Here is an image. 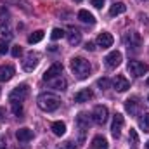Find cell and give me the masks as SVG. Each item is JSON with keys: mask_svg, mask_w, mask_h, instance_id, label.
<instances>
[{"mask_svg": "<svg viewBox=\"0 0 149 149\" xmlns=\"http://www.w3.org/2000/svg\"><path fill=\"white\" fill-rule=\"evenodd\" d=\"M97 45L99 47H102V49H108V47H111L113 45V37L111 33H101L99 37H97Z\"/></svg>", "mask_w": 149, "mask_h": 149, "instance_id": "obj_15", "label": "cell"}, {"mask_svg": "<svg viewBox=\"0 0 149 149\" xmlns=\"http://www.w3.org/2000/svg\"><path fill=\"white\" fill-rule=\"evenodd\" d=\"M50 128H52L54 135L61 137V135H64V132H66V123H64V121H54V123L50 125Z\"/></svg>", "mask_w": 149, "mask_h": 149, "instance_id": "obj_19", "label": "cell"}, {"mask_svg": "<svg viewBox=\"0 0 149 149\" xmlns=\"http://www.w3.org/2000/svg\"><path fill=\"white\" fill-rule=\"evenodd\" d=\"M127 43H128V49H137L141 45V37L137 33H130L127 37Z\"/></svg>", "mask_w": 149, "mask_h": 149, "instance_id": "obj_21", "label": "cell"}, {"mask_svg": "<svg viewBox=\"0 0 149 149\" xmlns=\"http://www.w3.org/2000/svg\"><path fill=\"white\" fill-rule=\"evenodd\" d=\"M16 139L19 142H28V141L33 139V130H30V128H19L16 132Z\"/></svg>", "mask_w": 149, "mask_h": 149, "instance_id": "obj_14", "label": "cell"}, {"mask_svg": "<svg viewBox=\"0 0 149 149\" xmlns=\"http://www.w3.org/2000/svg\"><path fill=\"white\" fill-rule=\"evenodd\" d=\"M85 49H87V50H90V52H94V50H95V45H94L92 42H88V43L85 45Z\"/></svg>", "mask_w": 149, "mask_h": 149, "instance_id": "obj_35", "label": "cell"}, {"mask_svg": "<svg viewBox=\"0 0 149 149\" xmlns=\"http://www.w3.org/2000/svg\"><path fill=\"white\" fill-rule=\"evenodd\" d=\"M28 94H30V87L26 85V83H21V85H17L16 88H12V92L9 94V102L12 104V102H23L26 97H28Z\"/></svg>", "mask_w": 149, "mask_h": 149, "instance_id": "obj_3", "label": "cell"}, {"mask_svg": "<svg viewBox=\"0 0 149 149\" xmlns=\"http://www.w3.org/2000/svg\"><path fill=\"white\" fill-rule=\"evenodd\" d=\"M148 64H144L141 61H128V71L134 76H142V74L148 73Z\"/></svg>", "mask_w": 149, "mask_h": 149, "instance_id": "obj_5", "label": "cell"}, {"mask_svg": "<svg viewBox=\"0 0 149 149\" xmlns=\"http://www.w3.org/2000/svg\"><path fill=\"white\" fill-rule=\"evenodd\" d=\"M0 149H5V146H0Z\"/></svg>", "mask_w": 149, "mask_h": 149, "instance_id": "obj_38", "label": "cell"}, {"mask_svg": "<svg viewBox=\"0 0 149 149\" xmlns=\"http://www.w3.org/2000/svg\"><path fill=\"white\" fill-rule=\"evenodd\" d=\"M68 42H70V45H78L81 42V33L78 30H71L68 33Z\"/></svg>", "mask_w": 149, "mask_h": 149, "instance_id": "obj_22", "label": "cell"}, {"mask_svg": "<svg viewBox=\"0 0 149 149\" xmlns=\"http://www.w3.org/2000/svg\"><path fill=\"white\" fill-rule=\"evenodd\" d=\"M139 125H141V128H142L144 132H149V113H146V114L139 120Z\"/></svg>", "mask_w": 149, "mask_h": 149, "instance_id": "obj_25", "label": "cell"}, {"mask_svg": "<svg viewBox=\"0 0 149 149\" xmlns=\"http://www.w3.org/2000/svg\"><path fill=\"white\" fill-rule=\"evenodd\" d=\"M0 33H2V35H3V37H10V35H12V33H10V30H9V26H7V24H0Z\"/></svg>", "mask_w": 149, "mask_h": 149, "instance_id": "obj_31", "label": "cell"}, {"mask_svg": "<svg viewBox=\"0 0 149 149\" xmlns=\"http://www.w3.org/2000/svg\"><path fill=\"white\" fill-rule=\"evenodd\" d=\"M106 66L108 68H116V66H120L121 64V52H118V50H113L109 52L108 56H106Z\"/></svg>", "mask_w": 149, "mask_h": 149, "instance_id": "obj_10", "label": "cell"}, {"mask_svg": "<svg viewBox=\"0 0 149 149\" xmlns=\"http://www.w3.org/2000/svg\"><path fill=\"white\" fill-rule=\"evenodd\" d=\"M49 85H50L52 88H56V90H66V87H68V81H66L64 78L57 76V78H52V80H49Z\"/></svg>", "mask_w": 149, "mask_h": 149, "instance_id": "obj_17", "label": "cell"}, {"mask_svg": "<svg viewBox=\"0 0 149 149\" xmlns=\"http://www.w3.org/2000/svg\"><path fill=\"white\" fill-rule=\"evenodd\" d=\"M42 38H43V31H42V30H37V31H33V33L28 37V42H30V43H38Z\"/></svg>", "mask_w": 149, "mask_h": 149, "instance_id": "obj_24", "label": "cell"}, {"mask_svg": "<svg viewBox=\"0 0 149 149\" xmlns=\"http://www.w3.org/2000/svg\"><path fill=\"white\" fill-rule=\"evenodd\" d=\"M74 2H81V0H74Z\"/></svg>", "mask_w": 149, "mask_h": 149, "instance_id": "obj_39", "label": "cell"}, {"mask_svg": "<svg viewBox=\"0 0 149 149\" xmlns=\"http://www.w3.org/2000/svg\"><path fill=\"white\" fill-rule=\"evenodd\" d=\"M148 85H149V78H148Z\"/></svg>", "mask_w": 149, "mask_h": 149, "instance_id": "obj_40", "label": "cell"}, {"mask_svg": "<svg viewBox=\"0 0 149 149\" xmlns=\"http://www.w3.org/2000/svg\"><path fill=\"white\" fill-rule=\"evenodd\" d=\"M123 123H125V120H123V114L116 113V114H114V118H113V125H111V134H113V137H116V139H118V137L121 135Z\"/></svg>", "mask_w": 149, "mask_h": 149, "instance_id": "obj_6", "label": "cell"}, {"mask_svg": "<svg viewBox=\"0 0 149 149\" xmlns=\"http://www.w3.org/2000/svg\"><path fill=\"white\" fill-rule=\"evenodd\" d=\"M63 37H64V30H61V28H54L52 33H50L52 40H59V38H63Z\"/></svg>", "mask_w": 149, "mask_h": 149, "instance_id": "obj_26", "label": "cell"}, {"mask_svg": "<svg viewBox=\"0 0 149 149\" xmlns=\"http://www.w3.org/2000/svg\"><path fill=\"white\" fill-rule=\"evenodd\" d=\"M76 125H78V128H80L81 132L88 130V127H90V116H88L87 113H80V114L76 116Z\"/></svg>", "mask_w": 149, "mask_h": 149, "instance_id": "obj_11", "label": "cell"}, {"mask_svg": "<svg viewBox=\"0 0 149 149\" xmlns=\"http://www.w3.org/2000/svg\"><path fill=\"white\" fill-rule=\"evenodd\" d=\"M90 149H108V141H106L102 135H95V137L92 139Z\"/></svg>", "mask_w": 149, "mask_h": 149, "instance_id": "obj_18", "label": "cell"}, {"mask_svg": "<svg viewBox=\"0 0 149 149\" xmlns=\"http://www.w3.org/2000/svg\"><path fill=\"white\" fill-rule=\"evenodd\" d=\"M92 97H94V92L90 88H83V90H80V92L74 94V102H87Z\"/></svg>", "mask_w": 149, "mask_h": 149, "instance_id": "obj_13", "label": "cell"}, {"mask_svg": "<svg viewBox=\"0 0 149 149\" xmlns=\"http://www.w3.org/2000/svg\"><path fill=\"white\" fill-rule=\"evenodd\" d=\"M78 19L83 21V23H88V24H94V23H95V17H94L88 10H80V12H78Z\"/></svg>", "mask_w": 149, "mask_h": 149, "instance_id": "obj_23", "label": "cell"}, {"mask_svg": "<svg viewBox=\"0 0 149 149\" xmlns=\"http://www.w3.org/2000/svg\"><path fill=\"white\" fill-rule=\"evenodd\" d=\"M127 10V5L123 3V2H114L111 5V9H109V16H120V14H123Z\"/></svg>", "mask_w": 149, "mask_h": 149, "instance_id": "obj_20", "label": "cell"}, {"mask_svg": "<svg viewBox=\"0 0 149 149\" xmlns=\"http://www.w3.org/2000/svg\"><path fill=\"white\" fill-rule=\"evenodd\" d=\"M14 66H10V64H3V66H0V81H9L12 76H14Z\"/></svg>", "mask_w": 149, "mask_h": 149, "instance_id": "obj_12", "label": "cell"}, {"mask_svg": "<svg viewBox=\"0 0 149 149\" xmlns=\"http://www.w3.org/2000/svg\"><path fill=\"white\" fill-rule=\"evenodd\" d=\"M108 108L106 106H95L94 108V111H92V120L95 121V123H99V125H104L106 121H108Z\"/></svg>", "mask_w": 149, "mask_h": 149, "instance_id": "obj_4", "label": "cell"}, {"mask_svg": "<svg viewBox=\"0 0 149 149\" xmlns=\"http://www.w3.org/2000/svg\"><path fill=\"white\" fill-rule=\"evenodd\" d=\"M148 99H149V97H148Z\"/></svg>", "mask_w": 149, "mask_h": 149, "instance_id": "obj_41", "label": "cell"}, {"mask_svg": "<svg viewBox=\"0 0 149 149\" xmlns=\"http://www.w3.org/2000/svg\"><path fill=\"white\" fill-rule=\"evenodd\" d=\"M10 52H12V56H14V57H19V56H21V54H23V49H21V47H19V45H14V47H12V50H10Z\"/></svg>", "mask_w": 149, "mask_h": 149, "instance_id": "obj_32", "label": "cell"}, {"mask_svg": "<svg viewBox=\"0 0 149 149\" xmlns=\"http://www.w3.org/2000/svg\"><path fill=\"white\" fill-rule=\"evenodd\" d=\"M146 149H149V141H148V144H146Z\"/></svg>", "mask_w": 149, "mask_h": 149, "instance_id": "obj_37", "label": "cell"}, {"mask_svg": "<svg viewBox=\"0 0 149 149\" xmlns=\"http://www.w3.org/2000/svg\"><path fill=\"white\" fill-rule=\"evenodd\" d=\"M97 85H99L101 88H109V87H111V81H109L108 78H99V80H97Z\"/></svg>", "mask_w": 149, "mask_h": 149, "instance_id": "obj_29", "label": "cell"}, {"mask_svg": "<svg viewBox=\"0 0 149 149\" xmlns=\"http://www.w3.org/2000/svg\"><path fill=\"white\" fill-rule=\"evenodd\" d=\"M63 74V64H59V63H54L45 73H43V80L45 81H49V80H52V78H57V76H61Z\"/></svg>", "mask_w": 149, "mask_h": 149, "instance_id": "obj_8", "label": "cell"}, {"mask_svg": "<svg viewBox=\"0 0 149 149\" xmlns=\"http://www.w3.org/2000/svg\"><path fill=\"white\" fill-rule=\"evenodd\" d=\"M90 63L87 61V59H83V57H74L71 59V71L74 73L76 78H80V80H85L88 74H90Z\"/></svg>", "mask_w": 149, "mask_h": 149, "instance_id": "obj_2", "label": "cell"}, {"mask_svg": "<svg viewBox=\"0 0 149 149\" xmlns=\"http://www.w3.org/2000/svg\"><path fill=\"white\" fill-rule=\"evenodd\" d=\"M38 102V108L43 109V111L50 113V111H56L59 106H61V99L56 95V94H50V92H43L40 94L37 99Z\"/></svg>", "mask_w": 149, "mask_h": 149, "instance_id": "obj_1", "label": "cell"}, {"mask_svg": "<svg viewBox=\"0 0 149 149\" xmlns=\"http://www.w3.org/2000/svg\"><path fill=\"white\" fill-rule=\"evenodd\" d=\"M130 141H132V144L135 146V144H139V135H137V132L134 130V128H130Z\"/></svg>", "mask_w": 149, "mask_h": 149, "instance_id": "obj_30", "label": "cell"}, {"mask_svg": "<svg viewBox=\"0 0 149 149\" xmlns=\"http://www.w3.org/2000/svg\"><path fill=\"white\" fill-rule=\"evenodd\" d=\"M3 116H5V109L0 108V121H3Z\"/></svg>", "mask_w": 149, "mask_h": 149, "instance_id": "obj_36", "label": "cell"}, {"mask_svg": "<svg viewBox=\"0 0 149 149\" xmlns=\"http://www.w3.org/2000/svg\"><path fill=\"white\" fill-rule=\"evenodd\" d=\"M10 106H12V113H14L16 116H21V114H23V106H21V102H12Z\"/></svg>", "mask_w": 149, "mask_h": 149, "instance_id": "obj_27", "label": "cell"}, {"mask_svg": "<svg viewBox=\"0 0 149 149\" xmlns=\"http://www.w3.org/2000/svg\"><path fill=\"white\" fill-rule=\"evenodd\" d=\"M38 59H40V56L38 54H33V52H30L28 56H26V59L23 61V70L24 71H33L35 68L38 66Z\"/></svg>", "mask_w": 149, "mask_h": 149, "instance_id": "obj_7", "label": "cell"}, {"mask_svg": "<svg viewBox=\"0 0 149 149\" xmlns=\"http://www.w3.org/2000/svg\"><path fill=\"white\" fill-rule=\"evenodd\" d=\"M7 52H9V43H7V40L0 38V56H5Z\"/></svg>", "mask_w": 149, "mask_h": 149, "instance_id": "obj_28", "label": "cell"}, {"mask_svg": "<svg viewBox=\"0 0 149 149\" xmlns=\"http://www.w3.org/2000/svg\"><path fill=\"white\" fill-rule=\"evenodd\" d=\"M113 87H114L118 92H125V90L130 88V81H128L123 74H116L114 80H113Z\"/></svg>", "mask_w": 149, "mask_h": 149, "instance_id": "obj_9", "label": "cell"}, {"mask_svg": "<svg viewBox=\"0 0 149 149\" xmlns=\"http://www.w3.org/2000/svg\"><path fill=\"white\" fill-rule=\"evenodd\" d=\"M92 5L97 7V9H101V7L104 5V0H92Z\"/></svg>", "mask_w": 149, "mask_h": 149, "instance_id": "obj_34", "label": "cell"}, {"mask_svg": "<svg viewBox=\"0 0 149 149\" xmlns=\"http://www.w3.org/2000/svg\"><path fill=\"white\" fill-rule=\"evenodd\" d=\"M59 149H74V144L73 142H64V144H61Z\"/></svg>", "mask_w": 149, "mask_h": 149, "instance_id": "obj_33", "label": "cell"}, {"mask_svg": "<svg viewBox=\"0 0 149 149\" xmlns=\"http://www.w3.org/2000/svg\"><path fill=\"white\" fill-rule=\"evenodd\" d=\"M125 109L130 113V114H137V113H139V97L127 99V102H125Z\"/></svg>", "mask_w": 149, "mask_h": 149, "instance_id": "obj_16", "label": "cell"}]
</instances>
